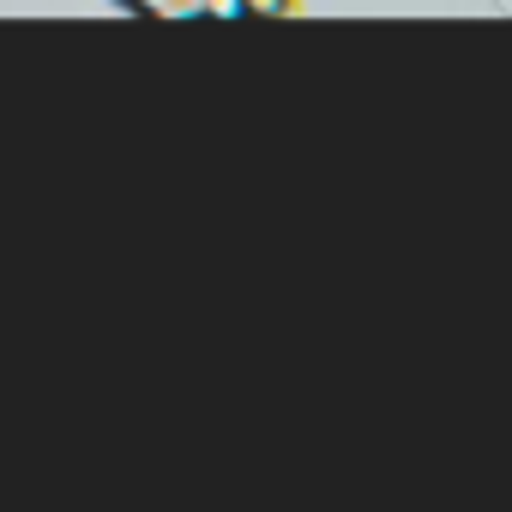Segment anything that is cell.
<instances>
[{
  "instance_id": "6da1fadb",
  "label": "cell",
  "mask_w": 512,
  "mask_h": 512,
  "mask_svg": "<svg viewBox=\"0 0 512 512\" xmlns=\"http://www.w3.org/2000/svg\"><path fill=\"white\" fill-rule=\"evenodd\" d=\"M139 19H199V0H127Z\"/></svg>"
},
{
  "instance_id": "7a4b0ae2",
  "label": "cell",
  "mask_w": 512,
  "mask_h": 512,
  "mask_svg": "<svg viewBox=\"0 0 512 512\" xmlns=\"http://www.w3.org/2000/svg\"><path fill=\"white\" fill-rule=\"evenodd\" d=\"M296 0H241V19H284Z\"/></svg>"
}]
</instances>
